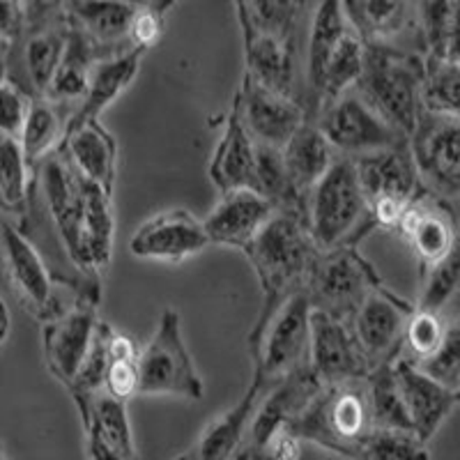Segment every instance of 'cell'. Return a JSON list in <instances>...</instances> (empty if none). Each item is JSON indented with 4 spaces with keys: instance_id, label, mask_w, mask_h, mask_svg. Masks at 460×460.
I'll return each instance as SVG.
<instances>
[{
    "instance_id": "obj_51",
    "label": "cell",
    "mask_w": 460,
    "mask_h": 460,
    "mask_svg": "<svg viewBox=\"0 0 460 460\" xmlns=\"http://www.w3.org/2000/svg\"><path fill=\"white\" fill-rule=\"evenodd\" d=\"M447 60H460V3H454V12H451L449 42H447Z\"/></svg>"
},
{
    "instance_id": "obj_32",
    "label": "cell",
    "mask_w": 460,
    "mask_h": 460,
    "mask_svg": "<svg viewBox=\"0 0 460 460\" xmlns=\"http://www.w3.org/2000/svg\"><path fill=\"white\" fill-rule=\"evenodd\" d=\"M69 22L84 31L97 47H115L129 37L131 22L138 5L118 0H76L65 3Z\"/></svg>"
},
{
    "instance_id": "obj_48",
    "label": "cell",
    "mask_w": 460,
    "mask_h": 460,
    "mask_svg": "<svg viewBox=\"0 0 460 460\" xmlns=\"http://www.w3.org/2000/svg\"><path fill=\"white\" fill-rule=\"evenodd\" d=\"M26 28V10L22 3L0 0V42H14Z\"/></svg>"
},
{
    "instance_id": "obj_4",
    "label": "cell",
    "mask_w": 460,
    "mask_h": 460,
    "mask_svg": "<svg viewBox=\"0 0 460 460\" xmlns=\"http://www.w3.org/2000/svg\"><path fill=\"white\" fill-rule=\"evenodd\" d=\"M373 228L368 205L361 194L355 164L348 157H336L324 178L306 196V230L320 253L339 246H352L359 230Z\"/></svg>"
},
{
    "instance_id": "obj_27",
    "label": "cell",
    "mask_w": 460,
    "mask_h": 460,
    "mask_svg": "<svg viewBox=\"0 0 460 460\" xmlns=\"http://www.w3.org/2000/svg\"><path fill=\"white\" fill-rule=\"evenodd\" d=\"M60 150L81 178L102 187L106 194L113 191L118 146L100 120L65 131Z\"/></svg>"
},
{
    "instance_id": "obj_55",
    "label": "cell",
    "mask_w": 460,
    "mask_h": 460,
    "mask_svg": "<svg viewBox=\"0 0 460 460\" xmlns=\"http://www.w3.org/2000/svg\"><path fill=\"white\" fill-rule=\"evenodd\" d=\"M0 460H5V451H3V445H0Z\"/></svg>"
},
{
    "instance_id": "obj_33",
    "label": "cell",
    "mask_w": 460,
    "mask_h": 460,
    "mask_svg": "<svg viewBox=\"0 0 460 460\" xmlns=\"http://www.w3.org/2000/svg\"><path fill=\"white\" fill-rule=\"evenodd\" d=\"M84 252L90 272L106 270L113 253L111 194L88 180H84Z\"/></svg>"
},
{
    "instance_id": "obj_30",
    "label": "cell",
    "mask_w": 460,
    "mask_h": 460,
    "mask_svg": "<svg viewBox=\"0 0 460 460\" xmlns=\"http://www.w3.org/2000/svg\"><path fill=\"white\" fill-rule=\"evenodd\" d=\"M281 152L288 175L302 196H309L311 189L324 178V172L330 171L332 164L336 162L334 150H332L330 143L324 141L314 122H304Z\"/></svg>"
},
{
    "instance_id": "obj_2",
    "label": "cell",
    "mask_w": 460,
    "mask_h": 460,
    "mask_svg": "<svg viewBox=\"0 0 460 460\" xmlns=\"http://www.w3.org/2000/svg\"><path fill=\"white\" fill-rule=\"evenodd\" d=\"M288 430L332 454L357 460L373 433L367 377L324 385Z\"/></svg>"
},
{
    "instance_id": "obj_47",
    "label": "cell",
    "mask_w": 460,
    "mask_h": 460,
    "mask_svg": "<svg viewBox=\"0 0 460 460\" xmlns=\"http://www.w3.org/2000/svg\"><path fill=\"white\" fill-rule=\"evenodd\" d=\"M164 28V10H157V5H138L134 22L129 28V42L131 47L150 49L155 47L159 37H162Z\"/></svg>"
},
{
    "instance_id": "obj_35",
    "label": "cell",
    "mask_w": 460,
    "mask_h": 460,
    "mask_svg": "<svg viewBox=\"0 0 460 460\" xmlns=\"http://www.w3.org/2000/svg\"><path fill=\"white\" fill-rule=\"evenodd\" d=\"M65 127H67V122H63L58 104L44 100V97L31 100L26 122H23V129L19 134V143H22V150L31 168L44 162L51 152L60 147L58 143L65 138Z\"/></svg>"
},
{
    "instance_id": "obj_25",
    "label": "cell",
    "mask_w": 460,
    "mask_h": 460,
    "mask_svg": "<svg viewBox=\"0 0 460 460\" xmlns=\"http://www.w3.org/2000/svg\"><path fill=\"white\" fill-rule=\"evenodd\" d=\"M265 392V382L253 376L252 385H249V389H246V394L235 408H230L228 412L221 414L219 419H215L203 430L191 456L196 460H235L240 449L244 447L249 426H252L253 414H256Z\"/></svg>"
},
{
    "instance_id": "obj_39",
    "label": "cell",
    "mask_w": 460,
    "mask_h": 460,
    "mask_svg": "<svg viewBox=\"0 0 460 460\" xmlns=\"http://www.w3.org/2000/svg\"><path fill=\"white\" fill-rule=\"evenodd\" d=\"M424 111L460 120V60H426Z\"/></svg>"
},
{
    "instance_id": "obj_26",
    "label": "cell",
    "mask_w": 460,
    "mask_h": 460,
    "mask_svg": "<svg viewBox=\"0 0 460 460\" xmlns=\"http://www.w3.org/2000/svg\"><path fill=\"white\" fill-rule=\"evenodd\" d=\"M350 31V23L345 22L341 3L324 0L314 14L309 32V47H306V122H314L323 106V76L332 51L339 44L341 37Z\"/></svg>"
},
{
    "instance_id": "obj_14",
    "label": "cell",
    "mask_w": 460,
    "mask_h": 460,
    "mask_svg": "<svg viewBox=\"0 0 460 460\" xmlns=\"http://www.w3.org/2000/svg\"><path fill=\"white\" fill-rule=\"evenodd\" d=\"M309 368L323 387L359 380L371 373L352 334L350 323L332 318L323 311H311Z\"/></svg>"
},
{
    "instance_id": "obj_19",
    "label": "cell",
    "mask_w": 460,
    "mask_h": 460,
    "mask_svg": "<svg viewBox=\"0 0 460 460\" xmlns=\"http://www.w3.org/2000/svg\"><path fill=\"white\" fill-rule=\"evenodd\" d=\"M208 244L203 221L189 215L187 209H168L138 226L129 240V252L146 261L182 262Z\"/></svg>"
},
{
    "instance_id": "obj_49",
    "label": "cell",
    "mask_w": 460,
    "mask_h": 460,
    "mask_svg": "<svg viewBox=\"0 0 460 460\" xmlns=\"http://www.w3.org/2000/svg\"><path fill=\"white\" fill-rule=\"evenodd\" d=\"M106 355H109V361H138L141 350L131 336L109 327L106 330Z\"/></svg>"
},
{
    "instance_id": "obj_15",
    "label": "cell",
    "mask_w": 460,
    "mask_h": 460,
    "mask_svg": "<svg viewBox=\"0 0 460 460\" xmlns=\"http://www.w3.org/2000/svg\"><path fill=\"white\" fill-rule=\"evenodd\" d=\"M410 315L412 309L398 302L394 295L385 293L382 288H376L361 302L350 327L371 371L382 364L396 361Z\"/></svg>"
},
{
    "instance_id": "obj_12",
    "label": "cell",
    "mask_w": 460,
    "mask_h": 460,
    "mask_svg": "<svg viewBox=\"0 0 460 460\" xmlns=\"http://www.w3.org/2000/svg\"><path fill=\"white\" fill-rule=\"evenodd\" d=\"M320 389H323V385L311 373L309 367L299 368V371L290 373L283 380L274 382L272 387H267L265 396H262L261 405L253 414L252 426H249L244 447H242L235 460H244L261 454L267 442L279 430L288 429L306 410V405L314 401Z\"/></svg>"
},
{
    "instance_id": "obj_22",
    "label": "cell",
    "mask_w": 460,
    "mask_h": 460,
    "mask_svg": "<svg viewBox=\"0 0 460 460\" xmlns=\"http://www.w3.org/2000/svg\"><path fill=\"white\" fill-rule=\"evenodd\" d=\"M56 5H44V10H26V22L31 23V35L23 49L28 76L37 93L47 94L58 65L63 60L67 47L69 19L65 10H53Z\"/></svg>"
},
{
    "instance_id": "obj_28",
    "label": "cell",
    "mask_w": 460,
    "mask_h": 460,
    "mask_svg": "<svg viewBox=\"0 0 460 460\" xmlns=\"http://www.w3.org/2000/svg\"><path fill=\"white\" fill-rule=\"evenodd\" d=\"M253 162H256V143L249 137L240 118L235 102L226 118L224 134L212 157L209 178L219 187L221 194L237 189H253Z\"/></svg>"
},
{
    "instance_id": "obj_45",
    "label": "cell",
    "mask_w": 460,
    "mask_h": 460,
    "mask_svg": "<svg viewBox=\"0 0 460 460\" xmlns=\"http://www.w3.org/2000/svg\"><path fill=\"white\" fill-rule=\"evenodd\" d=\"M31 100L16 84L3 81L0 84V134L3 137L19 138L26 122Z\"/></svg>"
},
{
    "instance_id": "obj_37",
    "label": "cell",
    "mask_w": 460,
    "mask_h": 460,
    "mask_svg": "<svg viewBox=\"0 0 460 460\" xmlns=\"http://www.w3.org/2000/svg\"><path fill=\"white\" fill-rule=\"evenodd\" d=\"M364 53H367V44L361 42L359 35L350 28L339 40L330 60H327V67H324L323 106L345 94L348 90H355V85L361 79V72H364Z\"/></svg>"
},
{
    "instance_id": "obj_20",
    "label": "cell",
    "mask_w": 460,
    "mask_h": 460,
    "mask_svg": "<svg viewBox=\"0 0 460 460\" xmlns=\"http://www.w3.org/2000/svg\"><path fill=\"white\" fill-rule=\"evenodd\" d=\"M394 376L401 389L402 402L412 421V430L424 445L445 424V419L458 402L460 394L435 382L410 359L394 361Z\"/></svg>"
},
{
    "instance_id": "obj_56",
    "label": "cell",
    "mask_w": 460,
    "mask_h": 460,
    "mask_svg": "<svg viewBox=\"0 0 460 460\" xmlns=\"http://www.w3.org/2000/svg\"><path fill=\"white\" fill-rule=\"evenodd\" d=\"M456 203H458V212H460V199H458V200H456Z\"/></svg>"
},
{
    "instance_id": "obj_42",
    "label": "cell",
    "mask_w": 460,
    "mask_h": 460,
    "mask_svg": "<svg viewBox=\"0 0 460 460\" xmlns=\"http://www.w3.org/2000/svg\"><path fill=\"white\" fill-rule=\"evenodd\" d=\"M417 367L451 392H460V320L447 324L438 350L429 359L417 361Z\"/></svg>"
},
{
    "instance_id": "obj_36",
    "label": "cell",
    "mask_w": 460,
    "mask_h": 460,
    "mask_svg": "<svg viewBox=\"0 0 460 460\" xmlns=\"http://www.w3.org/2000/svg\"><path fill=\"white\" fill-rule=\"evenodd\" d=\"M368 402H371L373 430H402L414 433L410 414L402 402L396 376H394V361L373 368L367 376Z\"/></svg>"
},
{
    "instance_id": "obj_6",
    "label": "cell",
    "mask_w": 460,
    "mask_h": 460,
    "mask_svg": "<svg viewBox=\"0 0 460 460\" xmlns=\"http://www.w3.org/2000/svg\"><path fill=\"white\" fill-rule=\"evenodd\" d=\"M352 164L359 178L361 194L367 199L373 228H398L405 209L421 189L408 141L389 150L361 155L352 159Z\"/></svg>"
},
{
    "instance_id": "obj_3",
    "label": "cell",
    "mask_w": 460,
    "mask_h": 460,
    "mask_svg": "<svg viewBox=\"0 0 460 460\" xmlns=\"http://www.w3.org/2000/svg\"><path fill=\"white\" fill-rule=\"evenodd\" d=\"M311 302L304 288L281 299H265L256 327L249 334L253 376L267 387L309 367Z\"/></svg>"
},
{
    "instance_id": "obj_53",
    "label": "cell",
    "mask_w": 460,
    "mask_h": 460,
    "mask_svg": "<svg viewBox=\"0 0 460 460\" xmlns=\"http://www.w3.org/2000/svg\"><path fill=\"white\" fill-rule=\"evenodd\" d=\"M7 327H10V315H7V306L3 304V299H0V341L5 339Z\"/></svg>"
},
{
    "instance_id": "obj_52",
    "label": "cell",
    "mask_w": 460,
    "mask_h": 460,
    "mask_svg": "<svg viewBox=\"0 0 460 460\" xmlns=\"http://www.w3.org/2000/svg\"><path fill=\"white\" fill-rule=\"evenodd\" d=\"M7 49H10V44L0 42V84L7 81Z\"/></svg>"
},
{
    "instance_id": "obj_13",
    "label": "cell",
    "mask_w": 460,
    "mask_h": 460,
    "mask_svg": "<svg viewBox=\"0 0 460 460\" xmlns=\"http://www.w3.org/2000/svg\"><path fill=\"white\" fill-rule=\"evenodd\" d=\"M97 324V295H90L88 290L79 295L72 309L47 320L44 355L49 371L67 387L88 357Z\"/></svg>"
},
{
    "instance_id": "obj_21",
    "label": "cell",
    "mask_w": 460,
    "mask_h": 460,
    "mask_svg": "<svg viewBox=\"0 0 460 460\" xmlns=\"http://www.w3.org/2000/svg\"><path fill=\"white\" fill-rule=\"evenodd\" d=\"M277 215L274 208L253 189H237L221 196L219 205L203 221L209 244L244 249L256 240L265 224Z\"/></svg>"
},
{
    "instance_id": "obj_41",
    "label": "cell",
    "mask_w": 460,
    "mask_h": 460,
    "mask_svg": "<svg viewBox=\"0 0 460 460\" xmlns=\"http://www.w3.org/2000/svg\"><path fill=\"white\" fill-rule=\"evenodd\" d=\"M357 460H430V454L414 433L373 430Z\"/></svg>"
},
{
    "instance_id": "obj_43",
    "label": "cell",
    "mask_w": 460,
    "mask_h": 460,
    "mask_svg": "<svg viewBox=\"0 0 460 460\" xmlns=\"http://www.w3.org/2000/svg\"><path fill=\"white\" fill-rule=\"evenodd\" d=\"M447 323L439 314H430V311H412L405 324V334H402V343L408 345V350L412 352L410 361H424L433 355L439 348L442 339H445Z\"/></svg>"
},
{
    "instance_id": "obj_7",
    "label": "cell",
    "mask_w": 460,
    "mask_h": 460,
    "mask_svg": "<svg viewBox=\"0 0 460 460\" xmlns=\"http://www.w3.org/2000/svg\"><path fill=\"white\" fill-rule=\"evenodd\" d=\"M138 394H171L189 401H200L203 380L196 371L182 336L180 314L166 309L157 330L138 355Z\"/></svg>"
},
{
    "instance_id": "obj_50",
    "label": "cell",
    "mask_w": 460,
    "mask_h": 460,
    "mask_svg": "<svg viewBox=\"0 0 460 460\" xmlns=\"http://www.w3.org/2000/svg\"><path fill=\"white\" fill-rule=\"evenodd\" d=\"M85 449H88V460H125L93 430H85Z\"/></svg>"
},
{
    "instance_id": "obj_34",
    "label": "cell",
    "mask_w": 460,
    "mask_h": 460,
    "mask_svg": "<svg viewBox=\"0 0 460 460\" xmlns=\"http://www.w3.org/2000/svg\"><path fill=\"white\" fill-rule=\"evenodd\" d=\"M79 412L85 430H93V433L100 435L106 445L115 454H120L125 460H138L129 414H127V402L109 396L102 389L97 396H93L85 402Z\"/></svg>"
},
{
    "instance_id": "obj_38",
    "label": "cell",
    "mask_w": 460,
    "mask_h": 460,
    "mask_svg": "<svg viewBox=\"0 0 460 460\" xmlns=\"http://www.w3.org/2000/svg\"><path fill=\"white\" fill-rule=\"evenodd\" d=\"M31 164L19 138L0 134V209L10 215H23L28 208Z\"/></svg>"
},
{
    "instance_id": "obj_16",
    "label": "cell",
    "mask_w": 460,
    "mask_h": 460,
    "mask_svg": "<svg viewBox=\"0 0 460 460\" xmlns=\"http://www.w3.org/2000/svg\"><path fill=\"white\" fill-rule=\"evenodd\" d=\"M235 106L253 143L283 150L295 131L306 122V111L299 102L265 90L244 76Z\"/></svg>"
},
{
    "instance_id": "obj_10",
    "label": "cell",
    "mask_w": 460,
    "mask_h": 460,
    "mask_svg": "<svg viewBox=\"0 0 460 460\" xmlns=\"http://www.w3.org/2000/svg\"><path fill=\"white\" fill-rule=\"evenodd\" d=\"M410 155L419 180L442 199H460V120L424 111L412 137Z\"/></svg>"
},
{
    "instance_id": "obj_1",
    "label": "cell",
    "mask_w": 460,
    "mask_h": 460,
    "mask_svg": "<svg viewBox=\"0 0 460 460\" xmlns=\"http://www.w3.org/2000/svg\"><path fill=\"white\" fill-rule=\"evenodd\" d=\"M426 63L396 44H367L357 94L398 134L410 138L424 113Z\"/></svg>"
},
{
    "instance_id": "obj_54",
    "label": "cell",
    "mask_w": 460,
    "mask_h": 460,
    "mask_svg": "<svg viewBox=\"0 0 460 460\" xmlns=\"http://www.w3.org/2000/svg\"><path fill=\"white\" fill-rule=\"evenodd\" d=\"M178 460H196V458H194V456H191V454H187V456H180Z\"/></svg>"
},
{
    "instance_id": "obj_44",
    "label": "cell",
    "mask_w": 460,
    "mask_h": 460,
    "mask_svg": "<svg viewBox=\"0 0 460 460\" xmlns=\"http://www.w3.org/2000/svg\"><path fill=\"white\" fill-rule=\"evenodd\" d=\"M417 7L419 32H421V42L429 49V60H442L447 58L454 3L438 0V3H419Z\"/></svg>"
},
{
    "instance_id": "obj_18",
    "label": "cell",
    "mask_w": 460,
    "mask_h": 460,
    "mask_svg": "<svg viewBox=\"0 0 460 460\" xmlns=\"http://www.w3.org/2000/svg\"><path fill=\"white\" fill-rule=\"evenodd\" d=\"M242 23L246 74L265 90L299 102L297 97V32L277 35ZM302 104V102H299Z\"/></svg>"
},
{
    "instance_id": "obj_24",
    "label": "cell",
    "mask_w": 460,
    "mask_h": 460,
    "mask_svg": "<svg viewBox=\"0 0 460 460\" xmlns=\"http://www.w3.org/2000/svg\"><path fill=\"white\" fill-rule=\"evenodd\" d=\"M398 230L410 242L426 270L451 252L456 235H458L449 212L438 200L421 194L405 209Z\"/></svg>"
},
{
    "instance_id": "obj_40",
    "label": "cell",
    "mask_w": 460,
    "mask_h": 460,
    "mask_svg": "<svg viewBox=\"0 0 460 460\" xmlns=\"http://www.w3.org/2000/svg\"><path fill=\"white\" fill-rule=\"evenodd\" d=\"M460 288V230L451 252L426 270L424 288L419 297V311L439 314Z\"/></svg>"
},
{
    "instance_id": "obj_57",
    "label": "cell",
    "mask_w": 460,
    "mask_h": 460,
    "mask_svg": "<svg viewBox=\"0 0 460 460\" xmlns=\"http://www.w3.org/2000/svg\"><path fill=\"white\" fill-rule=\"evenodd\" d=\"M458 394H460V392H458Z\"/></svg>"
},
{
    "instance_id": "obj_17",
    "label": "cell",
    "mask_w": 460,
    "mask_h": 460,
    "mask_svg": "<svg viewBox=\"0 0 460 460\" xmlns=\"http://www.w3.org/2000/svg\"><path fill=\"white\" fill-rule=\"evenodd\" d=\"M0 249L7 281L16 299L37 318H53V281L32 242L12 224L0 228Z\"/></svg>"
},
{
    "instance_id": "obj_5",
    "label": "cell",
    "mask_w": 460,
    "mask_h": 460,
    "mask_svg": "<svg viewBox=\"0 0 460 460\" xmlns=\"http://www.w3.org/2000/svg\"><path fill=\"white\" fill-rule=\"evenodd\" d=\"M242 252L261 279L265 299H281L304 288L320 258L306 224L290 215H274Z\"/></svg>"
},
{
    "instance_id": "obj_8",
    "label": "cell",
    "mask_w": 460,
    "mask_h": 460,
    "mask_svg": "<svg viewBox=\"0 0 460 460\" xmlns=\"http://www.w3.org/2000/svg\"><path fill=\"white\" fill-rule=\"evenodd\" d=\"M376 288H380L376 272L355 246H339L334 252L320 253L304 283L311 309L345 323H352L361 302Z\"/></svg>"
},
{
    "instance_id": "obj_31",
    "label": "cell",
    "mask_w": 460,
    "mask_h": 460,
    "mask_svg": "<svg viewBox=\"0 0 460 460\" xmlns=\"http://www.w3.org/2000/svg\"><path fill=\"white\" fill-rule=\"evenodd\" d=\"M345 22L359 35L364 44H392L394 37L414 28L412 10L408 3L387 0H348L341 3Z\"/></svg>"
},
{
    "instance_id": "obj_29",
    "label": "cell",
    "mask_w": 460,
    "mask_h": 460,
    "mask_svg": "<svg viewBox=\"0 0 460 460\" xmlns=\"http://www.w3.org/2000/svg\"><path fill=\"white\" fill-rule=\"evenodd\" d=\"M102 58L106 56H102L100 47L84 31H79L69 22L67 47H65L63 60H60L56 74H53V81L49 85L47 94H44V100L53 102L58 106L65 104V102H79L81 104V100L85 97V90H88L93 67L100 63Z\"/></svg>"
},
{
    "instance_id": "obj_23",
    "label": "cell",
    "mask_w": 460,
    "mask_h": 460,
    "mask_svg": "<svg viewBox=\"0 0 460 460\" xmlns=\"http://www.w3.org/2000/svg\"><path fill=\"white\" fill-rule=\"evenodd\" d=\"M143 56H146V49L131 47L125 49V51L113 53V56L102 58L100 63L93 67L85 97L81 100L79 109L74 111V115L67 120L65 131L84 127L88 122H97L102 111L109 109L129 88V84L137 76Z\"/></svg>"
},
{
    "instance_id": "obj_11",
    "label": "cell",
    "mask_w": 460,
    "mask_h": 460,
    "mask_svg": "<svg viewBox=\"0 0 460 460\" xmlns=\"http://www.w3.org/2000/svg\"><path fill=\"white\" fill-rule=\"evenodd\" d=\"M40 184L49 219L67 258L90 272L84 252V180L60 147L40 164Z\"/></svg>"
},
{
    "instance_id": "obj_9",
    "label": "cell",
    "mask_w": 460,
    "mask_h": 460,
    "mask_svg": "<svg viewBox=\"0 0 460 460\" xmlns=\"http://www.w3.org/2000/svg\"><path fill=\"white\" fill-rule=\"evenodd\" d=\"M314 125L318 127L324 141L330 143L332 150L341 152L348 159L389 150L408 141L382 120L357 94V90H348L336 100L327 102L315 115Z\"/></svg>"
},
{
    "instance_id": "obj_46",
    "label": "cell",
    "mask_w": 460,
    "mask_h": 460,
    "mask_svg": "<svg viewBox=\"0 0 460 460\" xmlns=\"http://www.w3.org/2000/svg\"><path fill=\"white\" fill-rule=\"evenodd\" d=\"M138 364L137 361H109L104 376V392L118 401L127 402L138 394Z\"/></svg>"
}]
</instances>
